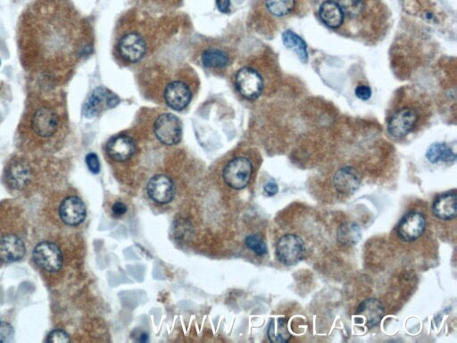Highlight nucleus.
Wrapping results in <instances>:
<instances>
[{
  "label": "nucleus",
  "instance_id": "nucleus-5",
  "mask_svg": "<svg viewBox=\"0 0 457 343\" xmlns=\"http://www.w3.org/2000/svg\"><path fill=\"white\" fill-rule=\"evenodd\" d=\"M237 90L245 98L255 101L263 92L264 82L261 75L253 68L244 67L237 72L235 77Z\"/></svg>",
  "mask_w": 457,
  "mask_h": 343
},
{
  "label": "nucleus",
  "instance_id": "nucleus-35",
  "mask_svg": "<svg viewBox=\"0 0 457 343\" xmlns=\"http://www.w3.org/2000/svg\"><path fill=\"white\" fill-rule=\"evenodd\" d=\"M264 189V191H266V194L270 197L275 196V195L277 194L279 191L277 183L273 182V180H270V182L266 183Z\"/></svg>",
  "mask_w": 457,
  "mask_h": 343
},
{
  "label": "nucleus",
  "instance_id": "nucleus-14",
  "mask_svg": "<svg viewBox=\"0 0 457 343\" xmlns=\"http://www.w3.org/2000/svg\"><path fill=\"white\" fill-rule=\"evenodd\" d=\"M25 245L21 238L5 236L0 238V261L13 263L22 260L25 255Z\"/></svg>",
  "mask_w": 457,
  "mask_h": 343
},
{
  "label": "nucleus",
  "instance_id": "nucleus-38",
  "mask_svg": "<svg viewBox=\"0 0 457 343\" xmlns=\"http://www.w3.org/2000/svg\"><path fill=\"white\" fill-rule=\"evenodd\" d=\"M0 65H1V61H0Z\"/></svg>",
  "mask_w": 457,
  "mask_h": 343
},
{
  "label": "nucleus",
  "instance_id": "nucleus-33",
  "mask_svg": "<svg viewBox=\"0 0 457 343\" xmlns=\"http://www.w3.org/2000/svg\"><path fill=\"white\" fill-rule=\"evenodd\" d=\"M354 93H356L357 98L362 99L363 101H368L372 97V90L366 85L357 86Z\"/></svg>",
  "mask_w": 457,
  "mask_h": 343
},
{
  "label": "nucleus",
  "instance_id": "nucleus-32",
  "mask_svg": "<svg viewBox=\"0 0 457 343\" xmlns=\"http://www.w3.org/2000/svg\"><path fill=\"white\" fill-rule=\"evenodd\" d=\"M85 160L87 167L92 174H99V172H100V162H99L98 156L95 153H89L87 155Z\"/></svg>",
  "mask_w": 457,
  "mask_h": 343
},
{
  "label": "nucleus",
  "instance_id": "nucleus-4",
  "mask_svg": "<svg viewBox=\"0 0 457 343\" xmlns=\"http://www.w3.org/2000/svg\"><path fill=\"white\" fill-rule=\"evenodd\" d=\"M33 258L41 269L47 272H57L63 267L62 251L55 243L44 242L35 247Z\"/></svg>",
  "mask_w": 457,
  "mask_h": 343
},
{
  "label": "nucleus",
  "instance_id": "nucleus-22",
  "mask_svg": "<svg viewBox=\"0 0 457 343\" xmlns=\"http://www.w3.org/2000/svg\"><path fill=\"white\" fill-rule=\"evenodd\" d=\"M282 41H284L286 48L295 51L300 61L304 64L308 62V46H306L305 41L300 38L297 33L288 30L282 34Z\"/></svg>",
  "mask_w": 457,
  "mask_h": 343
},
{
  "label": "nucleus",
  "instance_id": "nucleus-27",
  "mask_svg": "<svg viewBox=\"0 0 457 343\" xmlns=\"http://www.w3.org/2000/svg\"><path fill=\"white\" fill-rule=\"evenodd\" d=\"M245 243L246 246L257 256L266 255L267 251H268L266 242L257 234H251V236L246 237Z\"/></svg>",
  "mask_w": 457,
  "mask_h": 343
},
{
  "label": "nucleus",
  "instance_id": "nucleus-30",
  "mask_svg": "<svg viewBox=\"0 0 457 343\" xmlns=\"http://www.w3.org/2000/svg\"><path fill=\"white\" fill-rule=\"evenodd\" d=\"M14 332L11 324L0 321V342H13Z\"/></svg>",
  "mask_w": 457,
  "mask_h": 343
},
{
  "label": "nucleus",
  "instance_id": "nucleus-2",
  "mask_svg": "<svg viewBox=\"0 0 457 343\" xmlns=\"http://www.w3.org/2000/svg\"><path fill=\"white\" fill-rule=\"evenodd\" d=\"M305 242L296 234H286L276 245V256L285 266H294L299 263L305 255Z\"/></svg>",
  "mask_w": 457,
  "mask_h": 343
},
{
  "label": "nucleus",
  "instance_id": "nucleus-11",
  "mask_svg": "<svg viewBox=\"0 0 457 343\" xmlns=\"http://www.w3.org/2000/svg\"><path fill=\"white\" fill-rule=\"evenodd\" d=\"M120 55L126 61L131 63L139 62L145 56L146 42L138 33H129L123 36L118 44Z\"/></svg>",
  "mask_w": 457,
  "mask_h": 343
},
{
  "label": "nucleus",
  "instance_id": "nucleus-24",
  "mask_svg": "<svg viewBox=\"0 0 457 343\" xmlns=\"http://www.w3.org/2000/svg\"><path fill=\"white\" fill-rule=\"evenodd\" d=\"M426 158L431 163L437 164L440 162L455 161L456 155L447 144L434 143L427 150Z\"/></svg>",
  "mask_w": 457,
  "mask_h": 343
},
{
  "label": "nucleus",
  "instance_id": "nucleus-6",
  "mask_svg": "<svg viewBox=\"0 0 457 343\" xmlns=\"http://www.w3.org/2000/svg\"><path fill=\"white\" fill-rule=\"evenodd\" d=\"M32 131L38 136L50 138L57 132L59 125V114L50 107H39L32 117Z\"/></svg>",
  "mask_w": 457,
  "mask_h": 343
},
{
  "label": "nucleus",
  "instance_id": "nucleus-9",
  "mask_svg": "<svg viewBox=\"0 0 457 343\" xmlns=\"http://www.w3.org/2000/svg\"><path fill=\"white\" fill-rule=\"evenodd\" d=\"M147 191L149 198L159 204L170 203L176 196L173 180L164 174L153 176L147 183Z\"/></svg>",
  "mask_w": 457,
  "mask_h": 343
},
{
  "label": "nucleus",
  "instance_id": "nucleus-13",
  "mask_svg": "<svg viewBox=\"0 0 457 343\" xmlns=\"http://www.w3.org/2000/svg\"><path fill=\"white\" fill-rule=\"evenodd\" d=\"M107 153L116 162H125L132 158L136 152V145L132 138L126 135L114 137L107 144Z\"/></svg>",
  "mask_w": 457,
  "mask_h": 343
},
{
  "label": "nucleus",
  "instance_id": "nucleus-29",
  "mask_svg": "<svg viewBox=\"0 0 457 343\" xmlns=\"http://www.w3.org/2000/svg\"><path fill=\"white\" fill-rule=\"evenodd\" d=\"M343 12L351 14V16H356L359 14L362 10V2L361 0H342L341 5Z\"/></svg>",
  "mask_w": 457,
  "mask_h": 343
},
{
  "label": "nucleus",
  "instance_id": "nucleus-12",
  "mask_svg": "<svg viewBox=\"0 0 457 343\" xmlns=\"http://www.w3.org/2000/svg\"><path fill=\"white\" fill-rule=\"evenodd\" d=\"M164 99L173 110L180 111L188 107L191 101V92L187 84L176 81L168 84L165 88Z\"/></svg>",
  "mask_w": 457,
  "mask_h": 343
},
{
  "label": "nucleus",
  "instance_id": "nucleus-36",
  "mask_svg": "<svg viewBox=\"0 0 457 343\" xmlns=\"http://www.w3.org/2000/svg\"><path fill=\"white\" fill-rule=\"evenodd\" d=\"M216 5H217V8L219 10L222 12V13L226 14L230 12V0H216Z\"/></svg>",
  "mask_w": 457,
  "mask_h": 343
},
{
  "label": "nucleus",
  "instance_id": "nucleus-17",
  "mask_svg": "<svg viewBox=\"0 0 457 343\" xmlns=\"http://www.w3.org/2000/svg\"><path fill=\"white\" fill-rule=\"evenodd\" d=\"M385 311L383 304L377 299H368L360 304L357 315L362 318L369 328H374L380 324L384 317Z\"/></svg>",
  "mask_w": 457,
  "mask_h": 343
},
{
  "label": "nucleus",
  "instance_id": "nucleus-7",
  "mask_svg": "<svg viewBox=\"0 0 457 343\" xmlns=\"http://www.w3.org/2000/svg\"><path fill=\"white\" fill-rule=\"evenodd\" d=\"M426 219L423 214L411 211L405 214L396 228L398 236L405 242H413L425 233Z\"/></svg>",
  "mask_w": 457,
  "mask_h": 343
},
{
  "label": "nucleus",
  "instance_id": "nucleus-20",
  "mask_svg": "<svg viewBox=\"0 0 457 343\" xmlns=\"http://www.w3.org/2000/svg\"><path fill=\"white\" fill-rule=\"evenodd\" d=\"M110 92H108L106 89L97 88L93 90L88 101L84 104L83 110L84 116L90 119L97 116L99 111L101 110L102 107H103V105L105 104L107 106V98Z\"/></svg>",
  "mask_w": 457,
  "mask_h": 343
},
{
  "label": "nucleus",
  "instance_id": "nucleus-16",
  "mask_svg": "<svg viewBox=\"0 0 457 343\" xmlns=\"http://www.w3.org/2000/svg\"><path fill=\"white\" fill-rule=\"evenodd\" d=\"M432 211L440 220L450 221L457 216V196L455 191L447 192L436 198Z\"/></svg>",
  "mask_w": 457,
  "mask_h": 343
},
{
  "label": "nucleus",
  "instance_id": "nucleus-25",
  "mask_svg": "<svg viewBox=\"0 0 457 343\" xmlns=\"http://www.w3.org/2000/svg\"><path fill=\"white\" fill-rule=\"evenodd\" d=\"M202 63L206 67H224L228 65V56L222 50H207L203 53Z\"/></svg>",
  "mask_w": 457,
  "mask_h": 343
},
{
  "label": "nucleus",
  "instance_id": "nucleus-8",
  "mask_svg": "<svg viewBox=\"0 0 457 343\" xmlns=\"http://www.w3.org/2000/svg\"><path fill=\"white\" fill-rule=\"evenodd\" d=\"M418 122V114L414 108L403 107L390 117L387 131L394 138H403L410 134Z\"/></svg>",
  "mask_w": 457,
  "mask_h": 343
},
{
  "label": "nucleus",
  "instance_id": "nucleus-37",
  "mask_svg": "<svg viewBox=\"0 0 457 343\" xmlns=\"http://www.w3.org/2000/svg\"><path fill=\"white\" fill-rule=\"evenodd\" d=\"M147 339H149V337H147V333H141L139 341L141 342H147Z\"/></svg>",
  "mask_w": 457,
  "mask_h": 343
},
{
  "label": "nucleus",
  "instance_id": "nucleus-19",
  "mask_svg": "<svg viewBox=\"0 0 457 343\" xmlns=\"http://www.w3.org/2000/svg\"><path fill=\"white\" fill-rule=\"evenodd\" d=\"M319 14L324 25L330 28H339L344 22V12L341 5L333 0H327L321 4Z\"/></svg>",
  "mask_w": 457,
  "mask_h": 343
},
{
  "label": "nucleus",
  "instance_id": "nucleus-15",
  "mask_svg": "<svg viewBox=\"0 0 457 343\" xmlns=\"http://www.w3.org/2000/svg\"><path fill=\"white\" fill-rule=\"evenodd\" d=\"M361 183L359 172L352 167H344L338 170L333 178V185L339 194L350 195L359 188Z\"/></svg>",
  "mask_w": 457,
  "mask_h": 343
},
{
  "label": "nucleus",
  "instance_id": "nucleus-18",
  "mask_svg": "<svg viewBox=\"0 0 457 343\" xmlns=\"http://www.w3.org/2000/svg\"><path fill=\"white\" fill-rule=\"evenodd\" d=\"M32 172L28 164L23 161H14L9 165L7 178L9 185L14 189L25 187L31 180Z\"/></svg>",
  "mask_w": 457,
  "mask_h": 343
},
{
  "label": "nucleus",
  "instance_id": "nucleus-31",
  "mask_svg": "<svg viewBox=\"0 0 457 343\" xmlns=\"http://www.w3.org/2000/svg\"><path fill=\"white\" fill-rule=\"evenodd\" d=\"M70 337L68 333L63 330H54L47 336V342L51 343H66L70 342Z\"/></svg>",
  "mask_w": 457,
  "mask_h": 343
},
{
  "label": "nucleus",
  "instance_id": "nucleus-1",
  "mask_svg": "<svg viewBox=\"0 0 457 343\" xmlns=\"http://www.w3.org/2000/svg\"><path fill=\"white\" fill-rule=\"evenodd\" d=\"M252 172L251 162L244 156H239L231 160L225 167L222 177L228 187L242 189L251 182Z\"/></svg>",
  "mask_w": 457,
  "mask_h": 343
},
{
  "label": "nucleus",
  "instance_id": "nucleus-28",
  "mask_svg": "<svg viewBox=\"0 0 457 343\" xmlns=\"http://www.w3.org/2000/svg\"><path fill=\"white\" fill-rule=\"evenodd\" d=\"M192 228L191 222L184 219L174 222L173 231V236L176 239L184 240L186 238L191 236Z\"/></svg>",
  "mask_w": 457,
  "mask_h": 343
},
{
  "label": "nucleus",
  "instance_id": "nucleus-10",
  "mask_svg": "<svg viewBox=\"0 0 457 343\" xmlns=\"http://www.w3.org/2000/svg\"><path fill=\"white\" fill-rule=\"evenodd\" d=\"M59 216L65 225L77 227L85 220L87 216L85 204L79 197L66 198L60 204Z\"/></svg>",
  "mask_w": 457,
  "mask_h": 343
},
{
  "label": "nucleus",
  "instance_id": "nucleus-21",
  "mask_svg": "<svg viewBox=\"0 0 457 343\" xmlns=\"http://www.w3.org/2000/svg\"><path fill=\"white\" fill-rule=\"evenodd\" d=\"M362 230L357 222H347L337 231V240L343 246H354L360 242Z\"/></svg>",
  "mask_w": 457,
  "mask_h": 343
},
{
  "label": "nucleus",
  "instance_id": "nucleus-34",
  "mask_svg": "<svg viewBox=\"0 0 457 343\" xmlns=\"http://www.w3.org/2000/svg\"><path fill=\"white\" fill-rule=\"evenodd\" d=\"M112 211L114 216H122L127 212V207H126L125 203L121 202V201H116L113 205Z\"/></svg>",
  "mask_w": 457,
  "mask_h": 343
},
{
  "label": "nucleus",
  "instance_id": "nucleus-3",
  "mask_svg": "<svg viewBox=\"0 0 457 343\" xmlns=\"http://www.w3.org/2000/svg\"><path fill=\"white\" fill-rule=\"evenodd\" d=\"M156 137L164 145L173 146L182 139V123L173 114H163L156 120Z\"/></svg>",
  "mask_w": 457,
  "mask_h": 343
},
{
  "label": "nucleus",
  "instance_id": "nucleus-23",
  "mask_svg": "<svg viewBox=\"0 0 457 343\" xmlns=\"http://www.w3.org/2000/svg\"><path fill=\"white\" fill-rule=\"evenodd\" d=\"M267 336L270 342L276 343H285L290 341L291 335L288 329L287 320L284 318L272 319L270 322Z\"/></svg>",
  "mask_w": 457,
  "mask_h": 343
},
{
  "label": "nucleus",
  "instance_id": "nucleus-26",
  "mask_svg": "<svg viewBox=\"0 0 457 343\" xmlns=\"http://www.w3.org/2000/svg\"><path fill=\"white\" fill-rule=\"evenodd\" d=\"M296 0H266L267 9L273 16L282 17L293 10Z\"/></svg>",
  "mask_w": 457,
  "mask_h": 343
}]
</instances>
